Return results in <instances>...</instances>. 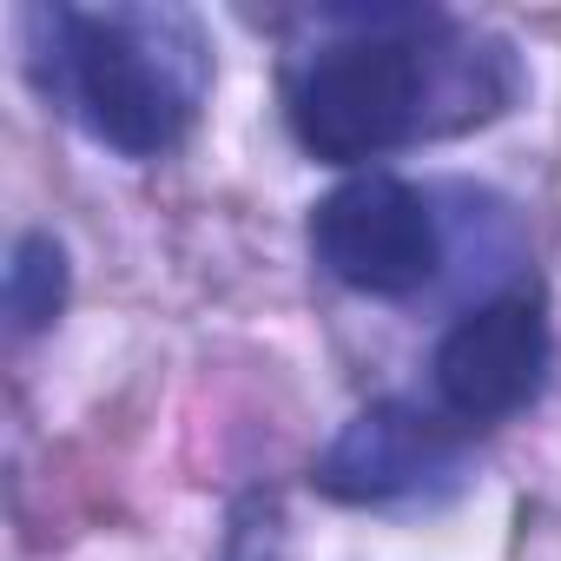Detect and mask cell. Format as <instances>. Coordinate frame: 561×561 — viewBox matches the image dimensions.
I'll list each match as a JSON object with an SVG mask.
<instances>
[{
    "label": "cell",
    "mask_w": 561,
    "mask_h": 561,
    "mask_svg": "<svg viewBox=\"0 0 561 561\" xmlns=\"http://www.w3.org/2000/svg\"><path fill=\"white\" fill-rule=\"evenodd\" d=\"M291 73V133L331 165H364L416 139L495 119L515 100V60L476 27L443 14H351Z\"/></svg>",
    "instance_id": "1"
},
{
    "label": "cell",
    "mask_w": 561,
    "mask_h": 561,
    "mask_svg": "<svg viewBox=\"0 0 561 561\" xmlns=\"http://www.w3.org/2000/svg\"><path fill=\"white\" fill-rule=\"evenodd\" d=\"M34 80L100 146L172 152L205 100V41L172 8H34Z\"/></svg>",
    "instance_id": "2"
},
{
    "label": "cell",
    "mask_w": 561,
    "mask_h": 561,
    "mask_svg": "<svg viewBox=\"0 0 561 561\" xmlns=\"http://www.w3.org/2000/svg\"><path fill=\"white\" fill-rule=\"evenodd\" d=\"M311 251L351 291L370 298H410L443 264V225L436 205L390 172H357L311 211Z\"/></svg>",
    "instance_id": "3"
},
{
    "label": "cell",
    "mask_w": 561,
    "mask_h": 561,
    "mask_svg": "<svg viewBox=\"0 0 561 561\" xmlns=\"http://www.w3.org/2000/svg\"><path fill=\"white\" fill-rule=\"evenodd\" d=\"M436 397L456 423H502L548 377V318L535 298H489L436 344Z\"/></svg>",
    "instance_id": "4"
},
{
    "label": "cell",
    "mask_w": 561,
    "mask_h": 561,
    "mask_svg": "<svg viewBox=\"0 0 561 561\" xmlns=\"http://www.w3.org/2000/svg\"><path fill=\"white\" fill-rule=\"evenodd\" d=\"M449 469H456V436H449V423H436V416H423V410H410V403H370V410H357V416L337 430V443L318 456V476H311V482H318L331 502L370 508V502L423 495V489H436Z\"/></svg>",
    "instance_id": "5"
},
{
    "label": "cell",
    "mask_w": 561,
    "mask_h": 561,
    "mask_svg": "<svg viewBox=\"0 0 561 561\" xmlns=\"http://www.w3.org/2000/svg\"><path fill=\"white\" fill-rule=\"evenodd\" d=\"M60 311H67V244L54 231H27L8 257V318L21 337H34Z\"/></svg>",
    "instance_id": "6"
}]
</instances>
